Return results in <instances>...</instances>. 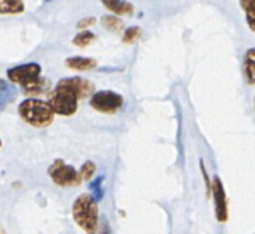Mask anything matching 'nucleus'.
<instances>
[{
    "label": "nucleus",
    "mask_w": 255,
    "mask_h": 234,
    "mask_svg": "<svg viewBox=\"0 0 255 234\" xmlns=\"http://www.w3.org/2000/svg\"><path fill=\"white\" fill-rule=\"evenodd\" d=\"M98 201L90 194H81L72 204V218L87 234H97L100 228Z\"/></svg>",
    "instance_id": "1"
},
{
    "label": "nucleus",
    "mask_w": 255,
    "mask_h": 234,
    "mask_svg": "<svg viewBox=\"0 0 255 234\" xmlns=\"http://www.w3.org/2000/svg\"><path fill=\"white\" fill-rule=\"evenodd\" d=\"M18 114L26 123L37 128L48 127L55 119V111L48 101L39 98H26L24 101H21Z\"/></svg>",
    "instance_id": "2"
},
{
    "label": "nucleus",
    "mask_w": 255,
    "mask_h": 234,
    "mask_svg": "<svg viewBox=\"0 0 255 234\" xmlns=\"http://www.w3.org/2000/svg\"><path fill=\"white\" fill-rule=\"evenodd\" d=\"M48 103L58 116H72L77 111L79 105V97L72 92L68 85H64L63 82H58L55 89L48 93Z\"/></svg>",
    "instance_id": "3"
},
{
    "label": "nucleus",
    "mask_w": 255,
    "mask_h": 234,
    "mask_svg": "<svg viewBox=\"0 0 255 234\" xmlns=\"http://www.w3.org/2000/svg\"><path fill=\"white\" fill-rule=\"evenodd\" d=\"M48 175L53 180L55 185L61 188L69 186H79V183L82 181L81 172H77L72 165H68L63 159H56L55 162L48 167Z\"/></svg>",
    "instance_id": "4"
},
{
    "label": "nucleus",
    "mask_w": 255,
    "mask_h": 234,
    "mask_svg": "<svg viewBox=\"0 0 255 234\" xmlns=\"http://www.w3.org/2000/svg\"><path fill=\"white\" fill-rule=\"evenodd\" d=\"M124 105V98L122 95L113 90H101V92H95L90 97V106L98 113H105V114H113L116 111H119Z\"/></svg>",
    "instance_id": "5"
},
{
    "label": "nucleus",
    "mask_w": 255,
    "mask_h": 234,
    "mask_svg": "<svg viewBox=\"0 0 255 234\" xmlns=\"http://www.w3.org/2000/svg\"><path fill=\"white\" fill-rule=\"evenodd\" d=\"M42 68L37 63H26V64H19L10 68L6 71V77H8L10 82L16 84L19 87H24L27 84H31L32 80L40 77Z\"/></svg>",
    "instance_id": "6"
},
{
    "label": "nucleus",
    "mask_w": 255,
    "mask_h": 234,
    "mask_svg": "<svg viewBox=\"0 0 255 234\" xmlns=\"http://www.w3.org/2000/svg\"><path fill=\"white\" fill-rule=\"evenodd\" d=\"M212 196L215 202V217L220 223L228 222V202H227V191L220 180V177H214L212 181Z\"/></svg>",
    "instance_id": "7"
},
{
    "label": "nucleus",
    "mask_w": 255,
    "mask_h": 234,
    "mask_svg": "<svg viewBox=\"0 0 255 234\" xmlns=\"http://www.w3.org/2000/svg\"><path fill=\"white\" fill-rule=\"evenodd\" d=\"M60 82H63L64 85H68L69 89L74 92L79 100H84V98H89L95 93V87L90 80L82 79V77H66V79H61Z\"/></svg>",
    "instance_id": "8"
},
{
    "label": "nucleus",
    "mask_w": 255,
    "mask_h": 234,
    "mask_svg": "<svg viewBox=\"0 0 255 234\" xmlns=\"http://www.w3.org/2000/svg\"><path fill=\"white\" fill-rule=\"evenodd\" d=\"M24 92V95H27L29 98H34L35 95H43V93H50V89H52V82L50 79L45 77H39L32 80L31 84H27L24 87H21Z\"/></svg>",
    "instance_id": "9"
},
{
    "label": "nucleus",
    "mask_w": 255,
    "mask_h": 234,
    "mask_svg": "<svg viewBox=\"0 0 255 234\" xmlns=\"http://www.w3.org/2000/svg\"><path fill=\"white\" fill-rule=\"evenodd\" d=\"M101 3L116 16H126V14H132L135 11L133 3H130L128 0H101Z\"/></svg>",
    "instance_id": "10"
},
{
    "label": "nucleus",
    "mask_w": 255,
    "mask_h": 234,
    "mask_svg": "<svg viewBox=\"0 0 255 234\" xmlns=\"http://www.w3.org/2000/svg\"><path fill=\"white\" fill-rule=\"evenodd\" d=\"M64 64H66V68L72 71H90L97 68V60L87 58V56H72V58H68V60L64 61Z\"/></svg>",
    "instance_id": "11"
},
{
    "label": "nucleus",
    "mask_w": 255,
    "mask_h": 234,
    "mask_svg": "<svg viewBox=\"0 0 255 234\" xmlns=\"http://www.w3.org/2000/svg\"><path fill=\"white\" fill-rule=\"evenodd\" d=\"M244 76L249 85H255V48H249L244 55Z\"/></svg>",
    "instance_id": "12"
},
{
    "label": "nucleus",
    "mask_w": 255,
    "mask_h": 234,
    "mask_svg": "<svg viewBox=\"0 0 255 234\" xmlns=\"http://www.w3.org/2000/svg\"><path fill=\"white\" fill-rule=\"evenodd\" d=\"M24 11L23 0H0V13L2 14H18Z\"/></svg>",
    "instance_id": "13"
},
{
    "label": "nucleus",
    "mask_w": 255,
    "mask_h": 234,
    "mask_svg": "<svg viewBox=\"0 0 255 234\" xmlns=\"http://www.w3.org/2000/svg\"><path fill=\"white\" fill-rule=\"evenodd\" d=\"M95 39H97V35L85 29V31H81L79 34H76V37L72 39V43H74L76 47L84 48V47H89L90 43H93Z\"/></svg>",
    "instance_id": "14"
},
{
    "label": "nucleus",
    "mask_w": 255,
    "mask_h": 234,
    "mask_svg": "<svg viewBox=\"0 0 255 234\" xmlns=\"http://www.w3.org/2000/svg\"><path fill=\"white\" fill-rule=\"evenodd\" d=\"M101 24H103L108 31H114V32L122 29V21L118 16H114V14H105V16L101 18Z\"/></svg>",
    "instance_id": "15"
},
{
    "label": "nucleus",
    "mask_w": 255,
    "mask_h": 234,
    "mask_svg": "<svg viewBox=\"0 0 255 234\" xmlns=\"http://www.w3.org/2000/svg\"><path fill=\"white\" fill-rule=\"evenodd\" d=\"M246 11V21H247V26H249L252 31L255 32V0H251L244 8Z\"/></svg>",
    "instance_id": "16"
},
{
    "label": "nucleus",
    "mask_w": 255,
    "mask_h": 234,
    "mask_svg": "<svg viewBox=\"0 0 255 234\" xmlns=\"http://www.w3.org/2000/svg\"><path fill=\"white\" fill-rule=\"evenodd\" d=\"M95 173H97V165H95L92 160H87V162L82 164V167H81V178H82V181H89Z\"/></svg>",
    "instance_id": "17"
},
{
    "label": "nucleus",
    "mask_w": 255,
    "mask_h": 234,
    "mask_svg": "<svg viewBox=\"0 0 255 234\" xmlns=\"http://www.w3.org/2000/svg\"><path fill=\"white\" fill-rule=\"evenodd\" d=\"M140 34H141V29L138 27V26L128 27L127 31L124 32V42H126V43H132V42H135L138 37H140Z\"/></svg>",
    "instance_id": "18"
},
{
    "label": "nucleus",
    "mask_w": 255,
    "mask_h": 234,
    "mask_svg": "<svg viewBox=\"0 0 255 234\" xmlns=\"http://www.w3.org/2000/svg\"><path fill=\"white\" fill-rule=\"evenodd\" d=\"M103 180H105V177H98L97 178V181H93L92 185H90V189H92V193H93V197L97 201H100L101 197H103V189H101V183H103Z\"/></svg>",
    "instance_id": "19"
},
{
    "label": "nucleus",
    "mask_w": 255,
    "mask_h": 234,
    "mask_svg": "<svg viewBox=\"0 0 255 234\" xmlns=\"http://www.w3.org/2000/svg\"><path fill=\"white\" fill-rule=\"evenodd\" d=\"M201 172H202V177H204V181H206V188H207V196L212 194V181L209 180V175H207V170H206V165H204V160L201 159Z\"/></svg>",
    "instance_id": "20"
},
{
    "label": "nucleus",
    "mask_w": 255,
    "mask_h": 234,
    "mask_svg": "<svg viewBox=\"0 0 255 234\" xmlns=\"http://www.w3.org/2000/svg\"><path fill=\"white\" fill-rule=\"evenodd\" d=\"M93 24H97V18L89 16V18H84V19L79 21V23H77V29H79V31H85L87 27H90Z\"/></svg>",
    "instance_id": "21"
},
{
    "label": "nucleus",
    "mask_w": 255,
    "mask_h": 234,
    "mask_svg": "<svg viewBox=\"0 0 255 234\" xmlns=\"http://www.w3.org/2000/svg\"><path fill=\"white\" fill-rule=\"evenodd\" d=\"M97 234H111V228H109V223L108 220L103 217L100 222V228H98V233Z\"/></svg>",
    "instance_id": "22"
},
{
    "label": "nucleus",
    "mask_w": 255,
    "mask_h": 234,
    "mask_svg": "<svg viewBox=\"0 0 255 234\" xmlns=\"http://www.w3.org/2000/svg\"><path fill=\"white\" fill-rule=\"evenodd\" d=\"M249 2H251V0H239V3H241L243 8H244V6H246L247 3H249Z\"/></svg>",
    "instance_id": "23"
},
{
    "label": "nucleus",
    "mask_w": 255,
    "mask_h": 234,
    "mask_svg": "<svg viewBox=\"0 0 255 234\" xmlns=\"http://www.w3.org/2000/svg\"><path fill=\"white\" fill-rule=\"evenodd\" d=\"M47 2H50V0H47Z\"/></svg>",
    "instance_id": "24"
}]
</instances>
